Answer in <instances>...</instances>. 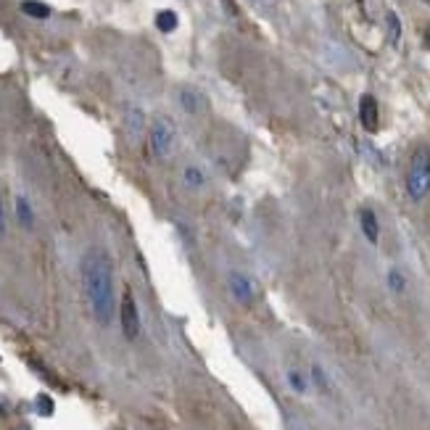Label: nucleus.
<instances>
[{"instance_id":"0eeeda50","label":"nucleus","mask_w":430,"mask_h":430,"mask_svg":"<svg viewBox=\"0 0 430 430\" xmlns=\"http://www.w3.org/2000/svg\"><path fill=\"white\" fill-rule=\"evenodd\" d=\"M359 222H362V230H364V235L370 243H378V235H380V228H378V216L372 209H362L359 212Z\"/></svg>"},{"instance_id":"a211bd4d","label":"nucleus","mask_w":430,"mask_h":430,"mask_svg":"<svg viewBox=\"0 0 430 430\" xmlns=\"http://www.w3.org/2000/svg\"><path fill=\"white\" fill-rule=\"evenodd\" d=\"M6 235V206H3V195H0V238Z\"/></svg>"},{"instance_id":"6ab92c4d","label":"nucleus","mask_w":430,"mask_h":430,"mask_svg":"<svg viewBox=\"0 0 430 430\" xmlns=\"http://www.w3.org/2000/svg\"><path fill=\"white\" fill-rule=\"evenodd\" d=\"M311 375H314V380H317V385H320V388H327V383H325V375H322V370H320V367H314V370H311Z\"/></svg>"},{"instance_id":"f3484780","label":"nucleus","mask_w":430,"mask_h":430,"mask_svg":"<svg viewBox=\"0 0 430 430\" xmlns=\"http://www.w3.org/2000/svg\"><path fill=\"white\" fill-rule=\"evenodd\" d=\"M37 401H40V412H43V415H50V412H53V404H50L48 396H40Z\"/></svg>"},{"instance_id":"2eb2a0df","label":"nucleus","mask_w":430,"mask_h":430,"mask_svg":"<svg viewBox=\"0 0 430 430\" xmlns=\"http://www.w3.org/2000/svg\"><path fill=\"white\" fill-rule=\"evenodd\" d=\"M388 24H391V40H394V43H399L401 27H399V16H396V13H388Z\"/></svg>"},{"instance_id":"20e7f679","label":"nucleus","mask_w":430,"mask_h":430,"mask_svg":"<svg viewBox=\"0 0 430 430\" xmlns=\"http://www.w3.org/2000/svg\"><path fill=\"white\" fill-rule=\"evenodd\" d=\"M119 320H121V330L127 338H138L140 333V314H138V304L132 299L130 290H124V296H121V309H119Z\"/></svg>"},{"instance_id":"f8f14e48","label":"nucleus","mask_w":430,"mask_h":430,"mask_svg":"<svg viewBox=\"0 0 430 430\" xmlns=\"http://www.w3.org/2000/svg\"><path fill=\"white\" fill-rule=\"evenodd\" d=\"M179 103H182V108L188 114H195L201 108V98H198V93H193V90H182L179 93Z\"/></svg>"},{"instance_id":"412c9836","label":"nucleus","mask_w":430,"mask_h":430,"mask_svg":"<svg viewBox=\"0 0 430 430\" xmlns=\"http://www.w3.org/2000/svg\"><path fill=\"white\" fill-rule=\"evenodd\" d=\"M19 430H27V428H19Z\"/></svg>"},{"instance_id":"9b49d317","label":"nucleus","mask_w":430,"mask_h":430,"mask_svg":"<svg viewBox=\"0 0 430 430\" xmlns=\"http://www.w3.org/2000/svg\"><path fill=\"white\" fill-rule=\"evenodd\" d=\"M156 27L161 32H175L177 29V13L175 11H158L156 13Z\"/></svg>"},{"instance_id":"aec40b11","label":"nucleus","mask_w":430,"mask_h":430,"mask_svg":"<svg viewBox=\"0 0 430 430\" xmlns=\"http://www.w3.org/2000/svg\"><path fill=\"white\" fill-rule=\"evenodd\" d=\"M425 45L430 48V24H428V29H425Z\"/></svg>"},{"instance_id":"dca6fc26","label":"nucleus","mask_w":430,"mask_h":430,"mask_svg":"<svg viewBox=\"0 0 430 430\" xmlns=\"http://www.w3.org/2000/svg\"><path fill=\"white\" fill-rule=\"evenodd\" d=\"M288 378H290V385H293V388H296V391H306V385H304V380H301V375L299 372H290V375H288Z\"/></svg>"},{"instance_id":"39448f33","label":"nucleus","mask_w":430,"mask_h":430,"mask_svg":"<svg viewBox=\"0 0 430 430\" xmlns=\"http://www.w3.org/2000/svg\"><path fill=\"white\" fill-rule=\"evenodd\" d=\"M228 286H230V293L235 296L238 304H251L253 301V283L249 277L243 275V272H230L228 275Z\"/></svg>"},{"instance_id":"9d476101","label":"nucleus","mask_w":430,"mask_h":430,"mask_svg":"<svg viewBox=\"0 0 430 430\" xmlns=\"http://www.w3.org/2000/svg\"><path fill=\"white\" fill-rule=\"evenodd\" d=\"M182 182H185L188 188H193V191H198V188H203V182H206V177H203L201 169L185 167V169H182Z\"/></svg>"},{"instance_id":"1a4fd4ad","label":"nucleus","mask_w":430,"mask_h":430,"mask_svg":"<svg viewBox=\"0 0 430 430\" xmlns=\"http://www.w3.org/2000/svg\"><path fill=\"white\" fill-rule=\"evenodd\" d=\"M22 11H24L27 16H32V19H48L50 16V8L45 3H40V0H24V3H22Z\"/></svg>"},{"instance_id":"7ed1b4c3","label":"nucleus","mask_w":430,"mask_h":430,"mask_svg":"<svg viewBox=\"0 0 430 430\" xmlns=\"http://www.w3.org/2000/svg\"><path fill=\"white\" fill-rule=\"evenodd\" d=\"M175 140H177L175 124L167 117H158L151 124V130H148V148H151V154L156 158H169L172 151H175Z\"/></svg>"},{"instance_id":"4468645a","label":"nucleus","mask_w":430,"mask_h":430,"mask_svg":"<svg viewBox=\"0 0 430 430\" xmlns=\"http://www.w3.org/2000/svg\"><path fill=\"white\" fill-rule=\"evenodd\" d=\"M388 283H391V288H394L396 293H401V290H404V277H401L399 269H394V272L388 275Z\"/></svg>"},{"instance_id":"423d86ee","label":"nucleus","mask_w":430,"mask_h":430,"mask_svg":"<svg viewBox=\"0 0 430 430\" xmlns=\"http://www.w3.org/2000/svg\"><path fill=\"white\" fill-rule=\"evenodd\" d=\"M359 119H362V127L367 132L378 130V101L372 96L362 98V103H359Z\"/></svg>"},{"instance_id":"6e6552de","label":"nucleus","mask_w":430,"mask_h":430,"mask_svg":"<svg viewBox=\"0 0 430 430\" xmlns=\"http://www.w3.org/2000/svg\"><path fill=\"white\" fill-rule=\"evenodd\" d=\"M16 216H19V225L22 228L29 230L35 225V212H32V206H29V201H27L24 195L16 198Z\"/></svg>"},{"instance_id":"f257e3e1","label":"nucleus","mask_w":430,"mask_h":430,"mask_svg":"<svg viewBox=\"0 0 430 430\" xmlns=\"http://www.w3.org/2000/svg\"><path fill=\"white\" fill-rule=\"evenodd\" d=\"M82 288L87 304L101 325H108L114 317V264L103 249H90L80 264Z\"/></svg>"},{"instance_id":"f03ea898","label":"nucleus","mask_w":430,"mask_h":430,"mask_svg":"<svg viewBox=\"0 0 430 430\" xmlns=\"http://www.w3.org/2000/svg\"><path fill=\"white\" fill-rule=\"evenodd\" d=\"M406 191L412 195V201H422L430 193V148L420 145L412 154L409 172H406Z\"/></svg>"},{"instance_id":"ddd939ff","label":"nucleus","mask_w":430,"mask_h":430,"mask_svg":"<svg viewBox=\"0 0 430 430\" xmlns=\"http://www.w3.org/2000/svg\"><path fill=\"white\" fill-rule=\"evenodd\" d=\"M127 127H130L132 135H140V130H143V111L140 108H130L127 111Z\"/></svg>"}]
</instances>
